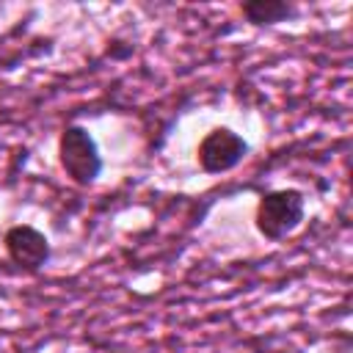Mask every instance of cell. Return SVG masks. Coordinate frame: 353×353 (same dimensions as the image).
Masks as SVG:
<instances>
[{
	"label": "cell",
	"mask_w": 353,
	"mask_h": 353,
	"mask_svg": "<svg viewBox=\"0 0 353 353\" xmlns=\"http://www.w3.org/2000/svg\"><path fill=\"white\" fill-rule=\"evenodd\" d=\"M303 218H306V196L298 188L268 190L259 196L254 210V226L270 243L290 237L303 223Z\"/></svg>",
	"instance_id": "obj_1"
},
{
	"label": "cell",
	"mask_w": 353,
	"mask_h": 353,
	"mask_svg": "<svg viewBox=\"0 0 353 353\" xmlns=\"http://www.w3.org/2000/svg\"><path fill=\"white\" fill-rule=\"evenodd\" d=\"M58 163H61L63 174L69 176V182H74L77 188H91L102 176V168H105L99 143L83 124H66L61 130Z\"/></svg>",
	"instance_id": "obj_2"
},
{
	"label": "cell",
	"mask_w": 353,
	"mask_h": 353,
	"mask_svg": "<svg viewBox=\"0 0 353 353\" xmlns=\"http://www.w3.org/2000/svg\"><path fill=\"white\" fill-rule=\"evenodd\" d=\"M248 149V141L232 127H212L196 146V163L204 174H226L245 160Z\"/></svg>",
	"instance_id": "obj_3"
},
{
	"label": "cell",
	"mask_w": 353,
	"mask_h": 353,
	"mask_svg": "<svg viewBox=\"0 0 353 353\" xmlns=\"http://www.w3.org/2000/svg\"><path fill=\"white\" fill-rule=\"evenodd\" d=\"M3 248H6L8 262L28 273H39L52 256V245H50L47 234L30 223L8 226L3 234Z\"/></svg>",
	"instance_id": "obj_4"
},
{
	"label": "cell",
	"mask_w": 353,
	"mask_h": 353,
	"mask_svg": "<svg viewBox=\"0 0 353 353\" xmlns=\"http://www.w3.org/2000/svg\"><path fill=\"white\" fill-rule=\"evenodd\" d=\"M240 11L251 25H276L298 14V8L284 0H248L240 6Z\"/></svg>",
	"instance_id": "obj_5"
}]
</instances>
